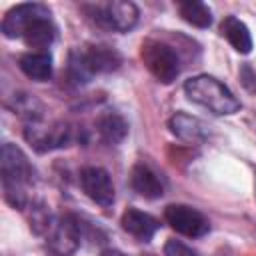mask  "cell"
Wrapping results in <instances>:
<instances>
[{
	"instance_id": "1",
	"label": "cell",
	"mask_w": 256,
	"mask_h": 256,
	"mask_svg": "<svg viewBox=\"0 0 256 256\" xmlns=\"http://www.w3.org/2000/svg\"><path fill=\"white\" fill-rule=\"evenodd\" d=\"M184 92L188 100L204 106L216 116H228L240 110V100L214 76L198 74L184 82Z\"/></svg>"
},
{
	"instance_id": "2",
	"label": "cell",
	"mask_w": 256,
	"mask_h": 256,
	"mask_svg": "<svg viewBox=\"0 0 256 256\" xmlns=\"http://www.w3.org/2000/svg\"><path fill=\"white\" fill-rule=\"evenodd\" d=\"M0 158L4 196L14 208H22L26 202L24 186H28L34 180V168L16 144H4Z\"/></svg>"
},
{
	"instance_id": "3",
	"label": "cell",
	"mask_w": 256,
	"mask_h": 256,
	"mask_svg": "<svg viewBox=\"0 0 256 256\" xmlns=\"http://www.w3.org/2000/svg\"><path fill=\"white\" fill-rule=\"evenodd\" d=\"M120 54L110 46H88L86 50H72L70 54V78L74 82H88L94 74L112 72L120 66Z\"/></svg>"
},
{
	"instance_id": "4",
	"label": "cell",
	"mask_w": 256,
	"mask_h": 256,
	"mask_svg": "<svg viewBox=\"0 0 256 256\" xmlns=\"http://www.w3.org/2000/svg\"><path fill=\"white\" fill-rule=\"evenodd\" d=\"M84 10L96 26L112 32H128L138 22V6L128 0L90 4V6H84Z\"/></svg>"
},
{
	"instance_id": "5",
	"label": "cell",
	"mask_w": 256,
	"mask_h": 256,
	"mask_svg": "<svg viewBox=\"0 0 256 256\" xmlns=\"http://www.w3.org/2000/svg\"><path fill=\"white\" fill-rule=\"evenodd\" d=\"M140 56H142L144 66L150 70V74L158 82L170 84V82H174L178 78V74H180V58L170 46H166L162 42H156V40H146L142 44Z\"/></svg>"
},
{
	"instance_id": "6",
	"label": "cell",
	"mask_w": 256,
	"mask_h": 256,
	"mask_svg": "<svg viewBox=\"0 0 256 256\" xmlns=\"http://www.w3.org/2000/svg\"><path fill=\"white\" fill-rule=\"evenodd\" d=\"M48 236H46V248L52 256H72L78 246H80V222L66 214L58 220H54L48 228Z\"/></svg>"
},
{
	"instance_id": "7",
	"label": "cell",
	"mask_w": 256,
	"mask_h": 256,
	"mask_svg": "<svg viewBox=\"0 0 256 256\" xmlns=\"http://www.w3.org/2000/svg\"><path fill=\"white\" fill-rule=\"evenodd\" d=\"M164 218L170 224V228H174L178 234L188 236V238H200V236L208 234V230H210L208 218L202 212H198L196 208H190L184 204L166 206Z\"/></svg>"
},
{
	"instance_id": "8",
	"label": "cell",
	"mask_w": 256,
	"mask_h": 256,
	"mask_svg": "<svg viewBox=\"0 0 256 256\" xmlns=\"http://www.w3.org/2000/svg\"><path fill=\"white\" fill-rule=\"evenodd\" d=\"M80 184L92 202L104 208L114 204V184L110 180V174L104 168H98V166L84 168L80 172Z\"/></svg>"
},
{
	"instance_id": "9",
	"label": "cell",
	"mask_w": 256,
	"mask_h": 256,
	"mask_svg": "<svg viewBox=\"0 0 256 256\" xmlns=\"http://www.w3.org/2000/svg\"><path fill=\"white\" fill-rule=\"evenodd\" d=\"M42 16H50V10L44 4H18L6 12L2 20V32L6 38H22L24 30Z\"/></svg>"
},
{
	"instance_id": "10",
	"label": "cell",
	"mask_w": 256,
	"mask_h": 256,
	"mask_svg": "<svg viewBox=\"0 0 256 256\" xmlns=\"http://www.w3.org/2000/svg\"><path fill=\"white\" fill-rule=\"evenodd\" d=\"M24 134H26V140L38 152L62 148L70 142V128L66 124H52L46 128V126H40L38 122H32V124H28Z\"/></svg>"
},
{
	"instance_id": "11",
	"label": "cell",
	"mask_w": 256,
	"mask_h": 256,
	"mask_svg": "<svg viewBox=\"0 0 256 256\" xmlns=\"http://www.w3.org/2000/svg\"><path fill=\"white\" fill-rule=\"evenodd\" d=\"M168 128L176 138H180L184 142H190V144H198V142H204L208 138L206 124L202 120L194 118V116L184 114V112H176L168 120Z\"/></svg>"
},
{
	"instance_id": "12",
	"label": "cell",
	"mask_w": 256,
	"mask_h": 256,
	"mask_svg": "<svg viewBox=\"0 0 256 256\" xmlns=\"http://www.w3.org/2000/svg\"><path fill=\"white\" fill-rule=\"evenodd\" d=\"M120 224H122V230L124 232H128L130 236H134V238H138L142 242H148L156 234V230L160 226L154 216H150L146 212H140L136 208H128L122 214Z\"/></svg>"
},
{
	"instance_id": "13",
	"label": "cell",
	"mask_w": 256,
	"mask_h": 256,
	"mask_svg": "<svg viewBox=\"0 0 256 256\" xmlns=\"http://www.w3.org/2000/svg\"><path fill=\"white\" fill-rule=\"evenodd\" d=\"M130 184H132V188L140 196L150 198V200L160 198L164 194V184H162L160 176L150 166H146L142 162L132 168V172H130Z\"/></svg>"
},
{
	"instance_id": "14",
	"label": "cell",
	"mask_w": 256,
	"mask_h": 256,
	"mask_svg": "<svg viewBox=\"0 0 256 256\" xmlns=\"http://www.w3.org/2000/svg\"><path fill=\"white\" fill-rule=\"evenodd\" d=\"M220 32L222 36L232 44V48L240 54H248L252 50V36H250V30L248 26L238 20L236 16H226L220 24Z\"/></svg>"
},
{
	"instance_id": "15",
	"label": "cell",
	"mask_w": 256,
	"mask_h": 256,
	"mask_svg": "<svg viewBox=\"0 0 256 256\" xmlns=\"http://www.w3.org/2000/svg\"><path fill=\"white\" fill-rule=\"evenodd\" d=\"M24 42L30 46V48H48L54 38H56V28L50 20V16H42V18H36L22 34Z\"/></svg>"
},
{
	"instance_id": "16",
	"label": "cell",
	"mask_w": 256,
	"mask_h": 256,
	"mask_svg": "<svg viewBox=\"0 0 256 256\" xmlns=\"http://www.w3.org/2000/svg\"><path fill=\"white\" fill-rule=\"evenodd\" d=\"M20 70L28 78L44 82L52 76V56L48 52H28L20 58Z\"/></svg>"
},
{
	"instance_id": "17",
	"label": "cell",
	"mask_w": 256,
	"mask_h": 256,
	"mask_svg": "<svg viewBox=\"0 0 256 256\" xmlns=\"http://www.w3.org/2000/svg\"><path fill=\"white\" fill-rule=\"evenodd\" d=\"M96 126H98V132H100L102 140L112 144V146L120 144L128 134V122L118 112H104L98 118Z\"/></svg>"
},
{
	"instance_id": "18",
	"label": "cell",
	"mask_w": 256,
	"mask_h": 256,
	"mask_svg": "<svg viewBox=\"0 0 256 256\" xmlns=\"http://www.w3.org/2000/svg\"><path fill=\"white\" fill-rule=\"evenodd\" d=\"M178 12L184 22L196 26V28H208L212 24V12L204 2L198 0H186L178 4Z\"/></svg>"
},
{
	"instance_id": "19",
	"label": "cell",
	"mask_w": 256,
	"mask_h": 256,
	"mask_svg": "<svg viewBox=\"0 0 256 256\" xmlns=\"http://www.w3.org/2000/svg\"><path fill=\"white\" fill-rule=\"evenodd\" d=\"M164 254L166 256H198L196 250H192L190 246H186L180 240H168L164 246Z\"/></svg>"
},
{
	"instance_id": "20",
	"label": "cell",
	"mask_w": 256,
	"mask_h": 256,
	"mask_svg": "<svg viewBox=\"0 0 256 256\" xmlns=\"http://www.w3.org/2000/svg\"><path fill=\"white\" fill-rule=\"evenodd\" d=\"M240 82L248 92H256V70L250 64H242L240 68Z\"/></svg>"
},
{
	"instance_id": "21",
	"label": "cell",
	"mask_w": 256,
	"mask_h": 256,
	"mask_svg": "<svg viewBox=\"0 0 256 256\" xmlns=\"http://www.w3.org/2000/svg\"><path fill=\"white\" fill-rule=\"evenodd\" d=\"M100 256H124L122 252H118V250H112V248H108V250H104Z\"/></svg>"
},
{
	"instance_id": "22",
	"label": "cell",
	"mask_w": 256,
	"mask_h": 256,
	"mask_svg": "<svg viewBox=\"0 0 256 256\" xmlns=\"http://www.w3.org/2000/svg\"><path fill=\"white\" fill-rule=\"evenodd\" d=\"M146 256H154V254H146Z\"/></svg>"
}]
</instances>
